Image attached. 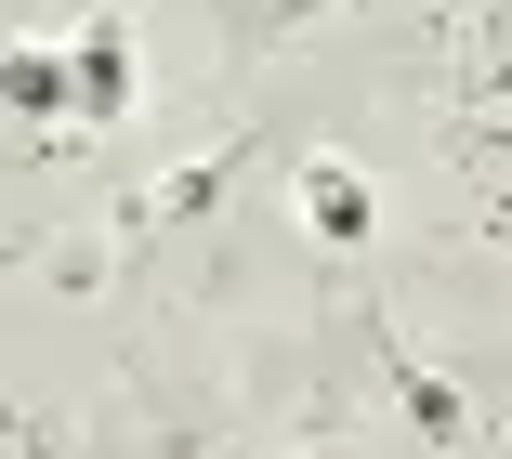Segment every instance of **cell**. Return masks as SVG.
<instances>
[{
    "label": "cell",
    "instance_id": "obj_1",
    "mask_svg": "<svg viewBox=\"0 0 512 459\" xmlns=\"http://www.w3.org/2000/svg\"><path fill=\"white\" fill-rule=\"evenodd\" d=\"M66 79H79V119L106 132L119 105H132V27H79L66 40Z\"/></svg>",
    "mask_w": 512,
    "mask_h": 459
},
{
    "label": "cell",
    "instance_id": "obj_2",
    "mask_svg": "<svg viewBox=\"0 0 512 459\" xmlns=\"http://www.w3.org/2000/svg\"><path fill=\"white\" fill-rule=\"evenodd\" d=\"M302 210H316L329 237H368V171H342V158H302Z\"/></svg>",
    "mask_w": 512,
    "mask_h": 459
},
{
    "label": "cell",
    "instance_id": "obj_3",
    "mask_svg": "<svg viewBox=\"0 0 512 459\" xmlns=\"http://www.w3.org/2000/svg\"><path fill=\"white\" fill-rule=\"evenodd\" d=\"M0 105H27V119H53V105H79V79H66V53H0Z\"/></svg>",
    "mask_w": 512,
    "mask_h": 459
}]
</instances>
